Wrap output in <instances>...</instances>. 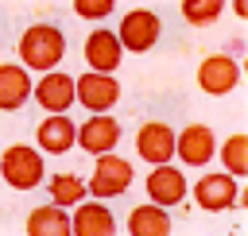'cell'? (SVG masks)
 Returning a JSON list of instances; mask_svg holds the SVG:
<instances>
[{"instance_id": "cell-1", "label": "cell", "mask_w": 248, "mask_h": 236, "mask_svg": "<svg viewBox=\"0 0 248 236\" xmlns=\"http://www.w3.org/2000/svg\"><path fill=\"white\" fill-rule=\"evenodd\" d=\"M62 58H66V35H62V27H54V23H31L19 35V62L31 74H46V70L62 66Z\"/></svg>"}, {"instance_id": "cell-2", "label": "cell", "mask_w": 248, "mask_h": 236, "mask_svg": "<svg viewBox=\"0 0 248 236\" xmlns=\"http://www.w3.org/2000/svg\"><path fill=\"white\" fill-rule=\"evenodd\" d=\"M0 182H8L12 190L27 193V190H39L46 182V159L39 147L31 143H12L4 147L0 155Z\"/></svg>"}, {"instance_id": "cell-3", "label": "cell", "mask_w": 248, "mask_h": 236, "mask_svg": "<svg viewBox=\"0 0 248 236\" xmlns=\"http://www.w3.org/2000/svg\"><path fill=\"white\" fill-rule=\"evenodd\" d=\"M194 205L202 213H229L236 205H244V190H240V178L229 174V170H205L194 186Z\"/></svg>"}, {"instance_id": "cell-4", "label": "cell", "mask_w": 248, "mask_h": 236, "mask_svg": "<svg viewBox=\"0 0 248 236\" xmlns=\"http://www.w3.org/2000/svg\"><path fill=\"white\" fill-rule=\"evenodd\" d=\"M132 182H136V166L128 159H120L116 151H105V155H97V166L89 174V197L112 201V197L128 193Z\"/></svg>"}, {"instance_id": "cell-5", "label": "cell", "mask_w": 248, "mask_h": 236, "mask_svg": "<svg viewBox=\"0 0 248 236\" xmlns=\"http://www.w3.org/2000/svg\"><path fill=\"white\" fill-rule=\"evenodd\" d=\"M198 89L205 97H229L236 85H240V58L221 50V54H205L198 62Z\"/></svg>"}, {"instance_id": "cell-6", "label": "cell", "mask_w": 248, "mask_h": 236, "mask_svg": "<svg viewBox=\"0 0 248 236\" xmlns=\"http://www.w3.org/2000/svg\"><path fill=\"white\" fill-rule=\"evenodd\" d=\"M116 35H120L124 50H132V54H147V50L159 43V35H163V19H159V12H151V8H132V12L120 15Z\"/></svg>"}, {"instance_id": "cell-7", "label": "cell", "mask_w": 248, "mask_h": 236, "mask_svg": "<svg viewBox=\"0 0 248 236\" xmlns=\"http://www.w3.org/2000/svg\"><path fill=\"white\" fill-rule=\"evenodd\" d=\"M31 101H35L43 112H70V108L78 104V77L62 74L58 66L46 70V74H39Z\"/></svg>"}, {"instance_id": "cell-8", "label": "cell", "mask_w": 248, "mask_h": 236, "mask_svg": "<svg viewBox=\"0 0 248 236\" xmlns=\"http://www.w3.org/2000/svg\"><path fill=\"white\" fill-rule=\"evenodd\" d=\"M174 159H178L182 166H194V170L209 166V162L217 159V135H213V128H209V124H186V128L178 132Z\"/></svg>"}, {"instance_id": "cell-9", "label": "cell", "mask_w": 248, "mask_h": 236, "mask_svg": "<svg viewBox=\"0 0 248 236\" xmlns=\"http://www.w3.org/2000/svg\"><path fill=\"white\" fill-rule=\"evenodd\" d=\"M143 190H147V201H155V205H182L186 201V193H190V182H186V174L174 166V162H159V166H151L147 170V178H143Z\"/></svg>"}, {"instance_id": "cell-10", "label": "cell", "mask_w": 248, "mask_h": 236, "mask_svg": "<svg viewBox=\"0 0 248 236\" xmlns=\"http://www.w3.org/2000/svg\"><path fill=\"white\" fill-rule=\"evenodd\" d=\"M120 101V81L116 74L105 70H85L78 77V104L89 112H112V104Z\"/></svg>"}, {"instance_id": "cell-11", "label": "cell", "mask_w": 248, "mask_h": 236, "mask_svg": "<svg viewBox=\"0 0 248 236\" xmlns=\"http://www.w3.org/2000/svg\"><path fill=\"white\" fill-rule=\"evenodd\" d=\"M120 143V124L112 112H89V120L78 124V147L85 155H105V151H116Z\"/></svg>"}, {"instance_id": "cell-12", "label": "cell", "mask_w": 248, "mask_h": 236, "mask_svg": "<svg viewBox=\"0 0 248 236\" xmlns=\"http://www.w3.org/2000/svg\"><path fill=\"white\" fill-rule=\"evenodd\" d=\"M174 143H178V132L163 120H147L140 132H136V155L147 162V166H159V162H170L174 159Z\"/></svg>"}, {"instance_id": "cell-13", "label": "cell", "mask_w": 248, "mask_h": 236, "mask_svg": "<svg viewBox=\"0 0 248 236\" xmlns=\"http://www.w3.org/2000/svg\"><path fill=\"white\" fill-rule=\"evenodd\" d=\"M35 147L43 155H66L70 147H78V124L70 120V112H46L35 128Z\"/></svg>"}, {"instance_id": "cell-14", "label": "cell", "mask_w": 248, "mask_h": 236, "mask_svg": "<svg viewBox=\"0 0 248 236\" xmlns=\"http://www.w3.org/2000/svg\"><path fill=\"white\" fill-rule=\"evenodd\" d=\"M81 54H85V66H89V70L116 74L120 58H124V43H120V35H116V31H108V27H93V31L85 35Z\"/></svg>"}, {"instance_id": "cell-15", "label": "cell", "mask_w": 248, "mask_h": 236, "mask_svg": "<svg viewBox=\"0 0 248 236\" xmlns=\"http://www.w3.org/2000/svg\"><path fill=\"white\" fill-rule=\"evenodd\" d=\"M74 236H116V217L101 197H85L70 209Z\"/></svg>"}, {"instance_id": "cell-16", "label": "cell", "mask_w": 248, "mask_h": 236, "mask_svg": "<svg viewBox=\"0 0 248 236\" xmlns=\"http://www.w3.org/2000/svg\"><path fill=\"white\" fill-rule=\"evenodd\" d=\"M35 93L31 70L23 62H0V112H19Z\"/></svg>"}, {"instance_id": "cell-17", "label": "cell", "mask_w": 248, "mask_h": 236, "mask_svg": "<svg viewBox=\"0 0 248 236\" xmlns=\"http://www.w3.org/2000/svg\"><path fill=\"white\" fill-rule=\"evenodd\" d=\"M23 232L27 236H74V224H70V209L66 205H35L23 221Z\"/></svg>"}, {"instance_id": "cell-18", "label": "cell", "mask_w": 248, "mask_h": 236, "mask_svg": "<svg viewBox=\"0 0 248 236\" xmlns=\"http://www.w3.org/2000/svg\"><path fill=\"white\" fill-rule=\"evenodd\" d=\"M128 232L132 236H170L174 232V221L167 213V205H155V201H143L128 213Z\"/></svg>"}, {"instance_id": "cell-19", "label": "cell", "mask_w": 248, "mask_h": 236, "mask_svg": "<svg viewBox=\"0 0 248 236\" xmlns=\"http://www.w3.org/2000/svg\"><path fill=\"white\" fill-rule=\"evenodd\" d=\"M46 193H50V201H54V205H66V209H74L78 201H85V197H89V182H81V174L58 170V174H50V182H46Z\"/></svg>"}, {"instance_id": "cell-20", "label": "cell", "mask_w": 248, "mask_h": 236, "mask_svg": "<svg viewBox=\"0 0 248 236\" xmlns=\"http://www.w3.org/2000/svg\"><path fill=\"white\" fill-rule=\"evenodd\" d=\"M217 162H221V170L244 178L248 174V135H229L225 143H217Z\"/></svg>"}, {"instance_id": "cell-21", "label": "cell", "mask_w": 248, "mask_h": 236, "mask_svg": "<svg viewBox=\"0 0 248 236\" xmlns=\"http://www.w3.org/2000/svg\"><path fill=\"white\" fill-rule=\"evenodd\" d=\"M178 12L190 27H213L225 15V0H182Z\"/></svg>"}, {"instance_id": "cell-22", "label": "cell", "mask_w": 248, "mask_h": 236, "mask_svg": "<svg viewBox=\"0 0 248 236\" xmlns=\"http://www.w3.org/2000/svg\"><path fill=\"white\" fill-rule=\"evenodd\" d=\"M116 12V0H74V15L78 19H89V23H101Z\"/></svg>"}, {"instance_id": "cell-23", "label": "cell", "mask_w": 248, "mask_h": 236, "mask_svg": "<svg viewBox=\"0 0 248 236\" xmlns=\"http://www.w3.org/2000/svg\"><path fill=\"white\" fill-rule=\"evenodd\" d=\"M229 8H232L240 19H248V0H229Z\"/></svg>"}, {"instance_id": "cell-24", "label": "cell", "mask_w": 248, "mask_h": 236, "mask_svg": "<svg viewBox=\"0 0 248 236\" xmlns=\"http://www.w3.org/2000/svg\"><path fill=\"white\" fill-rule=\"evenodd\" d=\"M229 54H236V58H240V54H244V39H232V43H229Z\"/></svg>"}]
</instances>
